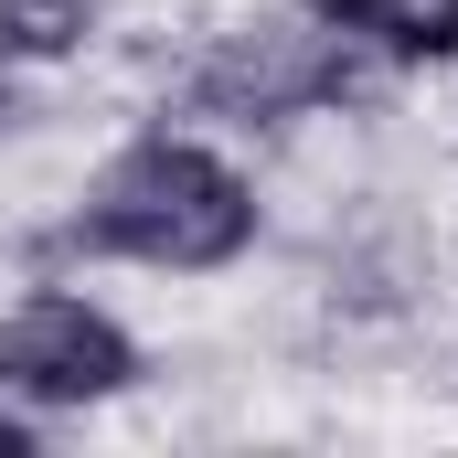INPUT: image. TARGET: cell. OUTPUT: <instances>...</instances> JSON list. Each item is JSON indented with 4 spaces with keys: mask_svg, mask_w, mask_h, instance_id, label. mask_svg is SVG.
Segmentation results:
<instances>
[{
    "mask_svg": "<svg viewBox=\"0 0 458 458\" xmlns=\"http://www.w3.org/2000/svg\"><path fill=\"white\" fill-rule=\"evenodd\" d=\"M97 43V0H0V64H75Z\"/></svg>",
    "mask_w": 458,
    "mask_h": 458,
    "instance_id": "obj_5",
    "label": "cell"
},
{
    "mask_svg": "<svg viewBox=\"0 0 458 458\" xmlns=\"http://www.w3.org/2000/svg\"><path fill=\"white\" fill-rule=\"evenodd\" d=\"M256 245V192L225 149L182 139V128H139L107 171L86 182V203L54 225V256H97V267H160V277H214Z\"/></svg>",
    "mask_w": 458,
    "mask_h": 458,
    "instance_id": "obj_1",
    "label": "cell"
},
{
    "mask_svg": "<svg viewBox=\"0 0 458 458\" xmlns=\"http://www.w3.org/2000/svg\"><path fill=\"white\" fill-rule=\"evenodd\" d=\"M384 75L373 54L320 32L310 11L299 21H245L225 32L192 75H182V107L192 117H225V128H288V117H320V107H373Z\"/></svg>",
    "mask_w": 458,
    "mask_h": 458,
    "instance_id": "obj_2",
    "label": "cell"
},
{
    "mask_svg": "<svg viewBox=\"0 0 458 458\" xmlns=\"http://www.w3.org/2000/svg\"><path fill=\"white\" fill-rule=\"evenodd\" d=\"M43 448V437H32V416H11V405H0V458H32Z\"/></svg>",
    "mask_w": 458,
    "mask_h": 458,
    "instance_id": "obj_6",
    "label": "cell"
},
{
    "mask_svg": "<svg viewBox=\"0 0 458 458\" xmlns=\"http://www.w3.org/2000/svg\"><path fill=\"white\" fill-rule=\"evenodd\" d=\"M139 384V342L128 320L75 299V288H32L0 310V394L32 416H75V405H117Z\"/></svg>",
    "mask_w": 458,
    "mask_h": 458,
    "instance_id": "obj_3",
    "label": "cell"
},
{
    "mask_svg": "<svg viewBox=\"0 0 458 458\" xmlns=\"http://www.w3.org/2000/svg\"><path fill=\"white\" fill-rule=\"evenodd\" d=\"M299 11L362 43L373 64H458V0H299Z\"/></svg>",
    "mask_w": 458,
    "mask_h": 458,
    "instance_id": "obj_4",
    "label": "cell"
}]
</instances>
